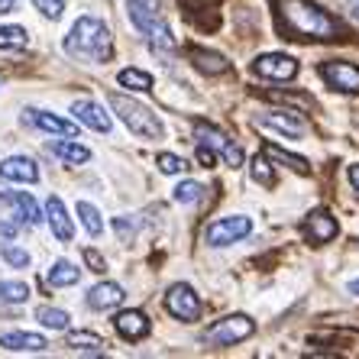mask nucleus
Instances as JSON below:
<instances>
[{
	"label": "nucleus",
	"instance_id": "nucleus-25",
	"mask_svg": "<svg viewBox=\"0 0 359 359\" xmlns=\"http://www.w3.org/2000/svg\"><path fill=\"white\" fill-rule=\"evenodd\" d=\"M117 81L130 91H152V75L149 72H140V68H123L117 75Z\"/></svg>",
	"mask_w": 359,
	"mask_h": 359
},
{
	"label": "nucleus",
	"instance_id": "nucleus-7",
	"mask_svg": "<svg viewBox=\"0 0 359 359\" xmlns=\"http://www.w3.org/2000/svg\"><path fill=\"white\" fill-rule=\"evenodd\" d=\"M165 311L178 320H198L201 318V298L194 294L191 285L178 282V285H172L165 294Z\"/></svg>",
	"mask_w": 359,
	"mask_h": 359
},
{
	"label": "nucleus",
	"instance_id": "nucleus-41",
	"mask_svg": "<svg viewBox=\"0 0 359 359\" xmlns=\"http://www.w3.org/2000/svg\"><path fill=\"white\" fill-rule=\"evenodd\" d=\"M350 294H356V298H359V278H356V282H350Z\"/></svg>",
	"mask_w": 359,
	"mask_h": 359
},
{
	"label": "nucleus",
	"instance_id": "nucleus-43",
	"mask_svg": "<svg viewBox=\"0 0 359 359\" xmlns=\"http://www.w3.org/2000/svg\"><path fill=\"white\" fill-rule=\"evenodd\" d=\"M356 246H359V240H356Z\"/></svg>",
	"mask_w": 359,
	"mask_h": 359
},
{
	"label": "nucleus",
	"instance_id": "nucleus-37",
	"mask_svg": "<svg viewBox=\"0 0 359 359\" xmlns=\"http://www.w3.org/2000/svg\"><path fill=\"white\" fill-rule=\"evenodd\" d=\"M17 230H20V224H13V220H0V236H17Z\"/></svg>",
	"mask_w": 359,
	"mask_h": 359
},
{
	"label": "nucleus",
	"instance_id": "nucleus-40",
	"mask_svg": "<svg viewBox=\"0 0 359 359\" xmlns=\"http://www.w3.org/2000/svg\"><path fill=\"white\" fill-rule=\"evenodd\" d=\"M346 4H350V10H353V17L359 20V0H346Z\"/></svg>",
	"mask_w": 359,
	"mask_h": 359
},
{
	"label": "nucleus",
	"instance_id": "nucleus-17",
	"mask_svg": "<svg viewBox=\"0 0 359 359\" xmlns=\"http://www.w3.org/2000/svg\"><path fill=\"white\" fill-rule=\"evenodd\" d=\"M0 178H7V182H29L33 184L39 178V168H36L33 159H26V156H10V159L0 162Z\"/></svg>",
	"mask_w": 359,
	"mask_h": 359
},
{
	"label": "nucleus",
	"instance_id": "nucleus-24",
	"mask_svg": "<svg viewBox=\"0 0 359 359\" xmlns=\"http://www.w3.org/2000/svg\"><path fill=\"white\" fill-rule=\"evenodd\" d=\"M36 320H39L42 327H49V330H68V314L62 308H49V304H42V308H36Z\"/></svg>",
	"mask_w": 359,
	"mask_h": 359
},
{
	"label": "nucleus",
	"instance_id": "nucleus-8",
	"mask_svg": "<svg viewBox=\"0 0 359 359\" xmlns=\"http://www.w3.org/2000/svg\"><path fill=\"white\" fill-rule=\"evenodd\" d=\"M320 78H324L334 91H343V94H359V65L353 62H324L320 65Z\"/></svg>",
	"mask_w": 359,
	"mask_h": 359
},
{
	"label": "nucleus",
	"instance_id": "nucleus-35",
	"mask_svg": "<svg viewBox=\"0 0 359 359\" xmlns=\"http://www.w3.org/2000/svg\"><path fill=\"white\" fill-rule=\"evenodd\" d=\"M114 230H117L120 243H130L136 236V220H126V217H114Z\"/></svg>",
	"mask_w": 359,
	"mask_h": 359
},
{
	"label": "nucleus",
	"instance_id": "nucleus-42",
	"mask_svg": "<svg viewBox=\"0 0 359 359\" xmlns=\"http://www.w3.org/2000/svg\"><path fill=\"white\" fill-rule=\"evenodd\" d=\"M140 4H146V7H159V0H140Z\"/></svg>",
	"mask_w": 359,
	"mask_h": 359
},
{
	"label": "nucleus",
	"instance_id": "nucleus-18",
	"mask_svg": "<svg viewBox=\"0 0 359 359\" xmlns=\"http://www.w3.org/2000/svg\"><path fill=\"white\" fill-rule=\"evenodd\" d=\"M46 217H49V226H52V233H55V240L68 243L72 236H75V226H72V217L65 214L62 198H49V204H46Z\"/></svg>",
	"mask_w": 359,
	"mask_h": 359
},
{
	"label": "nucleus",
	"instance_id": "nucleus-22",
	"mask_svg": "<svg viewBox=\"0 0 359 359\" xmlns=\"http://www.w3.org/2000/svg\"><path fill=\"white\" fill-rule=\"evenodd\" d=\"M78 278H81V272H78L72 262L59 259L55 266L49 269V276H46V285H52V288H68V285H78Z\"/></svg>",
	"mask_w": 359,
	"mask_h": 359
},
{
	"label": "nucleus",
	"instance_id": "nucleus-33",
	"mask_svg": "<svg viewBox=\"0 0 359 359\" xmlns=\"http://www.w3.org/2000/svg\"><path fill=\"white\" fill-rule=\"evenodd\" d=\"M0 256H4V259H7L13 269H26V266H29V252L20 250V246H13V243H4V246H0Z\"/></svg>",
	"mask_w": 359,
	"mask_h": 359
},
{
	"label": "nucleus",
	"instance_id": "nucleus-31",
	"mask_svg": "<svg viewBox=\"0 0 359 359\" xmlns=\"http://www.w3.org/2000/svg\"><path fill=\"white\" fill-rule=\"evenodd\" d=\"M201 198H204V184H198V182H182L175 188V201H178V204H198Z\"/></svg>",
	"mask_w": 359,
	"mask_h": 359
},
{
	"label": "nucleus",
	"instance_id": "nucleus-1",
	"mask_svg": "<svg viewBox=\"0 0 359 359\" xmlns=\"http://www.w3.org/2000/svg\"><path fill=\"white\" fill-rule=\"evenodd\" d=\"M278 33L288 39H337L343 36L340 20H334L314 0H276Z\"/></svg>",
	"mask_w": 359,
	"mask_h": 359
},
{
	"label": "nucleus",
	"instance_id": "nucleus-39",
	"mask_svg": "<svg viewBox=\"0 0 359 359\" xmlns=\"http://www.w3.org/2000/svg\"><path fill=\"white\" fill-rule=\"evenodd\" d=\"M13 7H17V0H0V13H13Z\"/></svg>",
	"mask_w": 359,
	"mask_h": 359
},
{
	"label": "nucleus",
	"instance_id": "nucleus-23",
	"mask_svg": "<svg viewBox=\"0 0 359 359\" xmlns=\"http://www.w3.org/2000/svg\"><path fill=\"white\" fill-rule=\"evenodd\" d=\"M262 152H266V156H269L272 162H282L285 168H292V172H298V175H308V172H311L308 159H301V156H292V152L278 149V146H266Z\"/></svg>",
	"mask_w": 359,
	"mask_h": 359
},
{
	"label": "nucleus",
	"instance_id": "nucleus-5",
	"mask_svg": "<svg viewBox=\"0 0 359 359\" xmlns=\"http://www.w3.org/2000/svg\"><path fill=\"white\" fill-rule=\"evenodd\" d=\"M252 334H256L252 318H246V314H230V318L217 320V324H210L208 330H204V343H208V346H233V343L250 340Z\"/></svg>",
	"mask_w": 359,
	"mask_h": 359
},
{
	"label": "nucleus",
	"instance_id": "nucleus-32",
	"mask_svg": "<svg viewBox=\"0 0 359 359\" xmlns=\"http://www.w3.org/2000/svg\"><path fill=\"white\" fill-rule=\"evenodd\" d=\"M156 165H159V172H165V175H182V172H188V162H184L182 156H172V152H162L159 159H156Z\"/></svg>",
	"mask_w": 359,
	"mask_h": 359
},
{
	"label": "nucleus",
	"instance_id": "nucleus-20",
	"mask_svg": "<svg viewBox=\"0 0 359 359\" xmlns=\"http://www.w3.org/2000/svg\"><path fill=\"white\" fill-rule=\"evenodd\" d=\"M0 346L4 350H13V353H42L49 346V340L39 334H23V330H13V334H4L0 337Z\"/></svg>",
	"mask_w": 359,
	"mask_h": 359
},
{
	"label": "nucleus",
	"instance_id": "nucleus-19",
	"mask_svg": "<svg viewBox=\"0 0 359 359\" xmlns=\"http://www.w3.org/2000/svg\"><path fill=\"white\" fill-rule=\"evenodd\" d=\"M188 55H191L194 68H198V72H204V75H226V72H230V62H226L220 52H210V49H201V46H191V49H188Z\"/></svg>",
	"mask_w": 359,
	"mask_h": 359
},
{
	"label": "nucleus",
	"instance_id": "nucleus-10",
	"mask_svg": "<svg viewBox=\"0 0 359 359\" xmlns=\"http://www.w3.org/2000/svg\"><path fill=\"white\" fill-rule=\"evenodd\" d=\"M256 126H266V130H276V133L288 136V140H301L304 136V120L292 110H269V114H259L256 117Z\"/></svg>",
	"mask_w": 359,
	"mask_h": 359
},
{
	"label": "nucleus",
	"instance_id": "nucleus-13",
	"mask_svg": "<svg viewBox=\"0 0 359 359\" xmlns=\"http://www.w3.org/2000/svg\"><path fill=\"white\" fill-rule=\"evenodd\" d=\"M337 233H340V226H337V217L330 210H314L304 220V236L311 243H330Z\"/></svg>",
	"mask_w": 359,
	"mask_h": 359
},
{
	"label": "nucleus",
	"instance_id": "nucleus-3",
	"mask_svg": "<svg viewBox=\"0 0 359 359\" xmlns=\"http://www.w3.org/2000/svg\"><path fill=\"white\" fill-rule=\"evenodd\" d=\"M107 100H110V107L117 110V117L130 126V133L142 136V140H162L165 126H162V120L146 104H140L133 97H123V94H110Z\"/></svg>",
	"mask_w": 359,
	"mask_h": 359
},
{
	"label": "nucleus",
	"instance_id": "nucleus-36",
	"mask_svg": "<svg viewBox=\"0 0 359 359\" xmlns=\"http://www.w3.org/2000/svg\"><path fill=\"white\" fill-rule=\"evenodd\" d=\"M81 259H84V266L91 269V272H104V269H107V259H104L97 250H84Z\"/></svg>",
	"mask_w": 359,
	"mask_h": 359
},
{
	"label": "nucleus",
	"instance_id": "nucleus-28",
	"mask_svg": "<svg viewBox=\"0 0 359 359\" xmlns=\"http://www.w3.org/2000/svg\"><path fill=\"white\" fill-rule=\"evenodd\" d=\"M29 298V285L26 282H0V301L7 304H20Z\"/></svg>",
	"mask_w": 359,
	"mask_h": 359
},
{
	"label": "nucleus",
	"instance_id": "nucleus-26",
	"mask_svg": "<svg viewBox=\"0 0 359 359\" xmlns=\"http://www.w3.org/2000/svg\"><path fill=\"white\" fill-rule=\"evenodd\" d=\"M78 217H81L84 230H88L91 236L104 233V220H100V210L94 208V204H88V201H78Z\"/></svg>",
	"mask_w": 359,
	"mask_h": 359
},
{
	"label": "nucleus",
	"instance_id": "nucleus-30",
	"mask_svg": "<svg viewBox=\"0 0 359 359\" xmlns=\"http://www.w3.org/2000/svg\"><path fill=\"white\" fill-rule=\"evenodd\" d=\"M250 172H252V178H256V182H259L262 188H272V184H276V175H272V168H269V156H266V152L252 159Z\"/></svg>",
	"mask_w": 359,
	"mask_h": 359
},
{
	"label": "nucleus",
	"instance_id": "nucleus-16",
	"mask_svg": "<svg viewBox=\"0 0 359 359\" xmlns=\"http://www.w3.org/2000/svg\"><path fill=\"white\" fill-rule=\"evenodd\" d=\"M126 298V292L120 288L117 282H100L94 285L91 292H88V304H91L94 311H110V308H120Z\"/></svg>",
	"mask_w": 359,
	"mask_h": 359
},
{
	"label": "nucleus",
	"instance_id": "nucleus-4",
	"mask_svg": "<svg viewBox=\"0 0 359 359\" xmlns=\"http://www.w3.org/2000/svg\"><path fill=\"white\" fill-rule=\"evenodd\" d=\"M194 142H198V146H204V149H210L214 156H220V159H224L230 168L243 165V149L224 133V130H217V126H210V123H204V120H198V123H194Z\"/></svg>",
	"mask_w": 359,
	"mask_h": 359
},
{
	"label": "nucleus",
	"instance_id": "nucleus-12",
	"mask_svg": "<svg viewBox=\"0 0 359 359\" xmlns=\"http://www.w3.org/2000/svg\"><path fill=\"white\" fill-rule=\"evenodd\" d=\"M72 114L78 117V123H84V126H91L94 133H110V114L100 104H94V100H88V97H81V100H75L72 104Z\"/></svg>",
	"mask_w": 359,
	"mask_h": 359
},
{
	"label": "nucleus",
	"instance_id": "nucleus-38",
	"mask_svg": "<svg viewBox=\"0 0 359 359\" xmlns=\"http://www.w3.org/2000/svg\"><path fill=\"white\" fill-rule=\"evenodd\" d=\"M346 175H350V184L359 191V165H350V172H346Z\"/></svg>",
	"mask_w": 359,
	"mask_h": 359
},
{
	"label": "nucleus",
	"instance_id": "nucleus-14",
	"mask_svg": "<svg viewBox=\"0 0 359 359\" xmlns=\"http://www.w3.org/2000/svg\"><path fill=\"white\" fill-rule=\"evenodd\" d=\"M26 120H29L36 130H46V133H52V136H78V123L55 117V114H49V110L29 107L26 110Z\"/></svg>",
	"mask_w": 359,
	"mask_h": 359
},
{
	"label": "nucleus",
	"instance_id": "nucleus-2",
	"mask_svg": "<svg viewBox=\"0 0 359 359\" xmlns=\"http://www.w3.org/2000/svg\"><path fill=\"white\" fill-rule=\"evenodd\" d=\"M65 52L78 62H107L114 55V36L97 17H78L65 36Z\"/></svg>",
	"mask_w": 359,
	"mask_h": 359
},
{
	"label": "nucleus",
	"instance_id": "nucleus-34",
	"mask_svg": "<svg viewBox=\"0 0 359 359\" xmlns=\"http://www.w3.org/2000/svg\"><path fill=\"white\" fill-rule=\"evenodd\" d=\"M33 7L39 10L42 17L59 20V17H62V10H65V0H33Z\"/></svg>",
	"mask_w": 359,
	"mask_h": 359
},
{
	"label": "nucleus",
	"instance_id": "nucleus-21",
	"mask_svg": "<svg viewBox=\"0 0 359 359\" xmlns=\"http://www.w3.org/2000/svg\"><path fill=\"white\" fill-rule=\"evenodd\" d=\"M49 152L59 156L62 162H72V165H81V162L91 159V149H88V146H78V142H72V140H52Z\"/></svg>",
	"mask_w": 359,
	"mask_h": 359
},
{
	"label": "nucleus",
	"instance_id": "nucleus-27",
	"mask_svg": "<svg viewBox=\"0 0 359 359\" xmlns=\"http://www.w3.org/2000/svg\"><path fill=\"white\" fill-rule=\"evenodd\" d=\"M29 36L23 26H0V49H26Z\"/></svg>",
	"mask_w": 359,
	"mask_h": 359
},
{
	"label": "nucleus",
	"instance_id": "nucleus-29",
	"mask_svg": "<svg viewBox=\"0 0 359 359\" xmlns=\"http://www.w3.org/2000/svg\"><path fill=\"white\" fill-rule=\"evenodd\" d=\"M68 346H72V350H104L107 343L100 340L97 334H88V330H78V334H68Z\"/></svg>",
	"mask_w": 359,
	"mask_h": 359
},
{
	"label": "nucleus",
	"instance_id": "nucleus-15",
	"mask_svg": "<svg viewBox=\"0 0 359 359\" xmlns=\"http://www.w3.org/2000/svg\"><path fill=\"white\" fill-rule=\"evenodd\" d=\"M114 327H117V334L123 337V340H142V337H149L152 324L149 318L142 314V311H120L117 318H114Z\"/></svg>",
	"mask_w": 359,
	"mask_h": 359
},
{
	"label": "nucleus",
	"instance_id": "nucleus-9",
	"mask_svg": "<svg viewBox=\"0 0 359 359\" xmlns=\"http://www.w3.org/2000/svg\"><path fill=\"white\" fill-rule=\"evenodd\" d=\"M252 72L259 78H272V81H292L298 75V62L285 52H266L252 62Z\"/></svg>",
	"mask_w": 359,
	"mask_h": 359
},
{
	"label": "nucleus",
	"instance_id": "nucleus-6",
	"mask_svg": "<svg viewBox=\"0 0 359 359\" xmlns=\"http://www.w3.org/2000/svg\"><path fill=\"white\" fill-rule=\"evenodd\" d=\"M250 233H252V220L243 217V214H230V217L214 220L204 230V240H208V246H230V243H240Z\"/></svg>",
	"mask_w": 359,
	"mask_h": 359
},
{
	"label": "nucleus",
	"instance_id": "nucleus-11",
	"mask_svg": "<svg viewBox=\"0 0 359 359\" xmlns=\"http://www.w3.org/2000/svg\"><path fill=\"white\" fill-rule=\"evenodd\" d=\"M0 201H4V204H10V208L17 210L20 224H26V226H39V224H42V210H39V204L33 201V194H26V191H10V188H0Z\"/></svg>",
	"mask_w": 359,
	"mask_h": 359
}]
</instances>
